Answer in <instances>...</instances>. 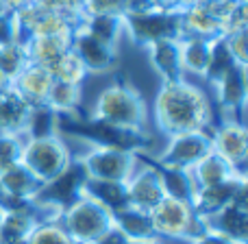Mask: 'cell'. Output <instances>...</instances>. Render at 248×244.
Wrapping results in <instances>:
<instances>
[{
	"label": "cell",
	"mask_w": 248,
	"mask_h": 244,
	"mask_svg": "<svg viewBox=\"0 0 248 244\" xmlns=\"http://www.w3.org/2000/svg\"><path fill=\"white\" fill-rule=\"evenodd\" d=\"M233 65H240V64H235L233 55L229 52L224 35H218V37L209 39V64H207V72H205L207 81L216 83L222 74H227Z\"/></svg>",
	"instance_id": "30"
},
{
	"label": "cell",
	"mask_w": 248,
	"mask_h": 244,
	"mask_svg": "<svg viewBox=\"0 0 248 244\" xmlns=\"http://www.w3.org/2000/svg\"><path fill=\"white\" fill-rule=\"evenodd\" d=\"M137 163L141 168L140 170L135 168L133 175L126 179V201L128 207H135V210L150 214V210L166 196V190H163L161 179H159L153 166L140 162V159H137Z\"/></svg>",
	"instance_id": "16"
},
{
	"label": "cell",
	"mask_w": 248,
	"mask_h": 244,
	"mask_svg": "<svg viewBox=\"0 0 248 244\" xmlns=\"http://www.w3.org/2000/svg\"><path fill=\"white\" fill-rule=\"evenodd\" d=\"M57 133L83 140L94 148H118L135 155L148 153L150 144H153L150 135L144 129H124L118 124L98 120L85 112L57 116Z\"/></svg>",
	"instance_id": "2"
},
{
	"label": "cell",
	"mask_w": 248,
	"mask_h": 244,
	"mask_svg": "<svg viewBox=\"0 0 248 244\" xmlns=\"http://www.w3.org/2000/svg\"><path fill=\"white\" fill-rule=\"evenodd\" d=\"M29 114H31V105L11 85H4L0 90V133L24 135Z\"/></svg>",
	"instance_id": "21"
},
{
	"label": "cell",
	"mask_w": 248,
	"mask_h": 244,
	"mask_svg": "<svg viewBox=\"0 0 248 244\" xmlns=\"http://www.w3.org/2000/svg\"><path fill=\"white\" fill-rule=\"evenodd\" d=\"M57 116L48 105H35L31 107L29 120H26V137H48V135H59L57 133Z\"/></svg>",
	"instance_id": "33"
},
{
	"label": "cell",
	"mask_w": 248,
	"mask_h": 244,
	"mask_svg": "<svg viewBox=\"0 0 248 244\" xmlns=\"http://www.w3.org/2000/svg\"><path fill=\"white\" fill-rule=\"evenodd\" d=\"M235 31H248V2L229 4L222 13V35L235 33Z\"/></svg>",
	"instance_id": "36"
},
{
	"label": "cell",
	"mask_w": 248,
	"mask_h": 244,
	"mask_svg": "<svg viewBox=\"0 0 248 244\" xmlns=\"http://www.w3.org/2000/svg\"><path fill=\"white\" fill-rule=\"evenodd\" d=\"M83 194L98 201L109 211H118L128 205L126 201V181H98V179H85L83 183Z\"/></svg>",
	"instance_id": "27"
},
{
	"label": "cell",
	"mask_w": 248,
	"mask_h": 244,
	"mask_svg": "<svg viewBox=\"0 0 248 244\" xmlns=\"http://www.w3.org/2000/svg\"><path fill=\"white\" fill-rule=\"evenodd\" d=\"M17 22V42L29 37H65L72 39L78 22L70 16L57 11H46L37 4H29L16 13Z\"/></svg>",
	"instance_id": "8"
},
{
	"label": "cell",
	"mask_w": 248,
	"mask_h": 244,
	"mask_svg": "<svg viewBox=\"0 0 248 244\" xmlns=\"http://www.w3.org/2000/svg\"><path fill=\"white\" fill-rule=\"evenodd\" d=\"M70 50L78 57L87 74H107L116 72L120 65V55H118V46L105 44L100 39L92 37L90 33L77 29L70 42Z\"/></svg>",
	"instance_id": "13"
},
{
	"label": "cell",
	"mask_w": 248,
	"mask_h": 244,
	"mask_svg": "<svg viewBox=\"0 0 248 244\" xmlns=\"http://www.w3.org/2000/svg\"><path fill=\"white\" fill-rule=\"evenodd\" d=\"M211 150V133L209 131H187L168 137V144L155 159L157 163L176 170H189Z\"/></svg>",
	"instance_id": "10"
},
{
	"label": "cell",
	"mask_w": 248,
	"mask_h": 244,
	"mask_svg": "<svg viewBox=\"0 0 248 244\" xmlns=\"http://www.w3.org/2000/svg\"><path fill=\"white\" fill-rule=\"evenodd\" d=\"M150 223L161 240H179L189 242L198 233L205 231V225L196 218L192 205L174 196H163L150 210Z\"/></svg>",
	"instance_id": "6"
},
{
	"label": "cell",
	"mask_w": 248,
	"mask_h": 244,
	"mask_svg": "<svg viewBox=\"0 0 248 244\" xmlns=\"http://www.w3.org/2000/svg\"><path fill=\"white\" fill-rule=\"evenodd\" d=\"M70 42L72 39H65V37H29L22 42V46H24L29 64L50 68L57 61V57L63 55L70 48Z\"/></svg>",
	"instance_id": "26"
},
{
	"label": "cell",
	"mask_w": 248,
	"mask_h": 244,
	"mask_svg": "<svg viewBox=\"0 0 248 244\" xmlns=\"http://www.w3.org/2000/svg\"><path fill=\"white\" fill-rule=\"evenodd\" d=\"M50 85H52V77L44 65H35V64H29L20 74L17 79L11 83V87L31 105H46V98H48V92H50Z\"/></svg>",
	"instance_id": "23"
},
{
	"label": "cell",
	"mask_w": 248,
	"mask_h": 244,
	"mask_svg": "<svg viewBox=\"0 0 248 244\" xmlns=\"http://www.w3.org/2000/svg\"><path fill=\"white\" fill-rule=\"evenodd\" d=\"M229 4L220 2H198L189 4L181 11V24H183V37L185 35H196V37L214 39L222 35V13Z\"/></svg>",
	"instance_id": "17"
},
{
	"label": "cell",
	"mask_w": 248,
	"mask_h": 244,
	"mask_svg": "<svg viewBox=\"0 0 248 244\" xmlns=\"http://www.w3.org/2000/svg\"><path fill=\"white\" fill-rule=\"evenodd\" d=\"M96 244H126V238H124L122 233H118L116 229H113L111 233H107V236H105L103 240L96 242Z\"/></svg>",
	"instance_id": "44"
},
{
	"label": "cell",
	"mask_w": 248,
	"mask_h": 244,
	"mask_svg": "<svg viewBox=\"0 0 248 244\" xmlns=\"http://www.w3.org/2000/svg\"><path fill=\"white\" fill-rule=\"evenodd\" d=\"M113 227L118 233H122L126 240H146V238H157L150 223V216L146 211H140L135 207H122L113 211Z\"/></svg>",
	"instance_id": "25"
},
{
	"label": "cell",
	"mask_w": 248,
	"mask_h": 244,
	"mask_svg": "<svg viewBox=\"0 0 248 244\" xmlns=\"http://www.w3.org/2000/svg\"><path fill=\"white\" fill-rule=\"evenodd\" d=\"M211 150L222 157L233 170L246 172L248 159V131L244 122L224 118L211 127Z\"/></svg>",
	"instance_id": "11"
},
{
	"label": "cell",
	"mask_w": 248,
	"mask_h": 244,
	"mask_svg": "<svg viewBox=\"0 0 248 244\" xmlns=\"http://www.w3.org/2000/svg\"><path fill=\"white\" fill-rule=\"evenodd\" d=\"M227 39L229 52L233 55L235 64L240 65H248V48H246V31H235V33L224 35Z\"/></svg>",
	"instance_id": "39"
},
{
	"label": "cell",
	"mask_w": 248,
	"mask_h": 244,
	"mask_svg": "<svg viewBox=\"0 0 248 244\" xmlns=\"http://www.w3.org/2000/svg\"><path fill=\"white\" fill-rule=\"evenodd\" d=\"M124 2L126 0H81V13L83 16H94V13H124Z\"/></svg>",
	"instance_id": "37"
},
{
	"label": "cell",
	"mask_w": 248,
	"mask_h": 244,
	"mask_svg": "<svg viewBox=\"0 0 248 244\" xmlns=\"http://www.w3.org/2000/svg\"><path fill=\"white\" fill-rule=\"evenodd\" d=\"M159 9L163 11H174V13H181L183 9H187L192 4V0H155Z\"/></svg>",
	"instance_id": "42"
},
{
	"label": "cell",
	"mask_w": 248,
	"mask_h": 244,
	"mask_svg": "<svg viewBox=\"0 0 248 244\" xmlns=\"http://www.w3.org/2000/svg\"><path fill=\"white\" fill-rule=\"evenodd\" d=\"M61 225L77 244H96L113 229V214L98 201L81 194L61 214Z\"/></svg>",
	"instance_id": "4"
},
{
	"label": "cell",
	"mask_w": 248,
	"mask_h": 244,
	"mask_svg": "<svg viewBox=\"0 0 248 244\" xmlns=\"http://www.w3.org/2000/svg\"><path fill=\"white\" fill-rule=\"evenodd\" d=\"M35 0H0V4H2L4 9H9V11H13V13H17V11H22L24 7H29V4H33Z\"/></svg>",
	"instance_id": "43"
},
{
	"label": "cell",
	"mask_w": 248,
	"mask_h": 244,
	"mask_svg": "<svg viewBox=\"0 0 248 244\" xmlns=\"http://www.w3.org/2000/svg\"><path fill=\"white\" fill-rule=\"evenodd\" d=\"M214 2H220V4H235V2H242V0H214Z\"/></svg>",
	"instance_id": "46"
},
{
	"label": "cell",
	"mask_w": 248,
	"mask_h": 244,
	"mask_svg": "<svg viewBox=\"0 0 248 244\" xmlns=\"http://www.w3.org/2000/svg\"><path fill=\"white\" fill-rule=\"evenodd\" d=\"M90 116L124 129H144L148 112H146V100L141 92L133 83L116 79L111 85L100 92Z\"/></svg>",
	"instance_id": "3"
},
{
	"label": "cell",
	"mask_w": 248,
	"mask_h": 244,
	"mask_svg": "<svg viewBox=\"0 0 248 244\" xmlns=\"http://www.w3.org/2000/svg\"><path fill=\"white\" fill-rule=\"evenodd\" d=\"M155 122L166 137L187 131H211L214 105L209 96L187 79L161 81L155 98Z\"/></svg>",
	"instance_id": "1"
},
{
	"label": "cell",
	"mask_w": 248,
	"mask_h": 244,
	"mask_svg": "<svg viewBox=\"0 0 248 244\" xmlns=\"http://www.w3.org/2000/svg\"><path fill=\"white\" fill-rule=\"evenodd\" d=\"M155 9H159L155 0H126L124 2V13H148Z\"/></svg>",
	"instance_id": "41"
},
{
	"label": "cell",
	"mask_w": 248,
	"mask_h": 244,
	"mask_svg": "<svg viewBox=\"0 0 248 244\" xmlns=\"http://www.w3.org/2000/svg\"><path fill=\"white\" fill-rule=\"evenodd\" d=\"M11 42H17L16 13L0 4V46H2V44H11Z\"/></svg>",
	"instance_id": "40"
},
{
	"label": "cell",
	"mask_w": 248,
	"mask_h": 244,
	"mask_svg": "<svg viewBox=\"0 0 248 244\" xmlns=\"http://www.w3.org/2000/svg\"><path fill=\"white\" fill-rule=\"evenodd\" d=\"M35 4L46 11H57V13H63V16H70L74 20H81V0H35ZM78 26V24H77Z\"/></svg>",
	"instance_id": "38"
},
{
	"label": "cell",
	"mask_w": 248,
	"mask_h": 244,
	"mask_svg": "<svg viewBox=\"0 0 248 244\" xmlns=\"http://www.w3.org/2000/svg\"><path fill=\"white\" fill-rule=\"evenodd\" d=\"M4 85H9V83H7V81H4V79H2V77H0V90H2V87H4Z\"/></svg>",
	"instance_id": "47"
},
{
	"label": "cell",
	"mask_w": 248,
	"mask_h": 244,
	"mask_svg": "<svg viewBox=\"0 0 248 244\" xmlns=\"http://www.w3.org/2000/svg\"><path fill=\"white\" fill-rule=\"evenodd\" d=\"M72 153L65 144L63 135H48V137H26L22 148L20 163L29 168L31 175L42 185L50 183L72 163Z\"/></svg>",
	"instance_id": "5"
},
{
	"label": "cell",
	"mask_w": 248,
	"mask_h": 244,
	"mask_svg": "<svg viewBox=\"0 0 248 244\" xmlns=\"http://www.w3.org/2000/svg\"><path fill=\"white\" fill-rule=\"evenodd\" d=\"M46 105L55 114H59V116L81 114V85H72V83H63V81H52Z\"/></svg>",
	"instance_id": "29"
},
{
	"label": "cell",
	"mask_w": 248,
	"mask_h": 244,
	"mask_svg": "<svg viewBox=\"0 0 248 244\" xmlns=\"http://www.w3.org/2000/svg\"><path fill=\"white\" fill-rule=\"evenodd\" d=\"M39 190H42V183L31 175L29 168L16 163L0 175V205L35 201Z\"/></svg>",
	"instance_id": "19"
},
{
	"label": "cell",
	"mask_w": 248,
	"mask_h": 244,
	"mask_svg": "<svg viewBox=\"0 0 248 244\" xmlns=\"http://www.w3.org/2000/svg\"><path fill=\"white\" fill-rule=\"evenodd\" d=\"M150 65L161 77V81H179L185 79L181 64V39H161L144 48Z\"/></svg>",
	"instance_id": "20"
},
{
	"label": "cell",
	"mask_w": 248,
	"mask_h": 244,
	"mask_svg": "<svg viewBox=\"0 0 248 244\" xmlns=\"http://www.w3.org/2000/svg\"><path fill=\"white\" fill-rule=\"evenodd\" d=\"M248 65H233L227 74L211 83L216 94V105L227 118L244 122L246 100H248Z\"/></svg>",
	"instance_id": "14"
},
{
	"label": "cell",
	"mask_w": 248,
	"mask_h": 244,
	"mask_svg": "<svg viewBox=\"0 0 248 244\" xmlns=\"http://www.w3.org/2000/svg\"><path fill=\"white\" fill-rule=\"evenodd\" d=\"M124 35L137 48H148L161 39H183L181 13L155 9L148 13H122Z\"/></svg>",
	"instance_id": "7"
},
{
	"label": "cell",
	"mask_w": 248,
	"mask_h": 244,
	"mask_svg": "<svg viewBox=\"0 0 248 244\" xmlns=\"http://www.w3.org/2000/svg\"><path fill=\"white\" fill-rule=\"evenodd\" d=\"M50 72L52 81H63V83H72V85H83V81L87 79V72L83 68V64L78 61V57L72 50H65L63 55L57 57V61L46 68Z\"/></svg>",
	"instance_id": "31"
},
{
	"label": "cell",
	"mask_w": 248,
	"mask_h": 244,
	"mask_svg": "<svg viewBox=\"0 0 248 244\" xmlns=\"http://www.w3.org/2000/svg\"><path fill=\"white\" fill-rule=\"evenodd\" d=\"M29 65L26 52L22 42H11V44H2L0 46V77L11 85L17 79V74Z\"/></svg>",
	"instance_id": "32"
},
{
	"label": "cell",
	"mask_w": 248,
	"mask_h": 244,
	"mask_svg": "<svg viewBox=\"0 0 248 244\" xmlns=\"http://www.w3.org/2000/svg\"><path fill=\"white\" fill-rule=\"evenodd\" d=\"M246 175H235L229 181L218 185H209V188L196 190L189 198V205H192L194 214L201 223H205L207 218H211L214 214H218L220 210H224L227 205H231L233 201H240L246 198Z\"/></svg>",
	"instance_id": "12"
},
{
	"label": "cell",
	"mask_w": 248,
	"mask_h": 244,
	"mask_svg": "<svg viewBox=\"0 0 248 244\" xmlns=\"http://www.w3.org/2000/svg\"><path fill=\"white\" fill-rule=\"evenodd\" d=\"M77 29L90 33L92 37L100 39L105 44L118 46L120 37L124 35V24H122V16L116 13H94V16H81Z\"/></svg>",
	"instance_id": "24"
},
{
	"label": "cell",
	"mask_w": 248,
	"mask_h": 244,
	"mask_svg": "<svg viewBox=\"0 0 248 244\" xmlns=\"http://www.w3.org/2000/svg\"><path fill=\"white\" fill-rule=\"evenodd\" d=\"M202 225H205V229L220 233V236H224L233 244H246L248 242V203H246V198L233 201L231 205H227L224 210H220L218 214L207 218Z\"/></svg>",
	"instance_id": "18"
},
{
	"label": "cell",
	"mask_w": 248,
	"mask_h": 244,
	"mask_svg": "<svg viewBox=\"0 0 248 244\" xmlns=\"http://www.w3.org/2000/svg\"><path fill=\"white\" fill-rule=\"evenodd\" d=\"M181 64H183V72L205 79L207 64H209V39L185 35L181 39Z\"/></svg>",
	"instance_id": "28"
},
{
	"label": "cell",
	"mask_w": 248,
	"mask_h": 244,
	"mask_svg": "<svg viewBox=\"0 0 248 244\" xmlns=\"http://www.w3.org/2000/svg\"><path fill=\"white\" fill-rule=\"evenodd\" d=\"M26 244H77V242L68 236L61 220L57 218V220H46V223L37 225L33 229V233L29 236Z\"/></svg>",
	"instance_id": "34"
},
{
	"label": "cell",
	"mask_w": 248,
	"mask_h": 244,
	"mask_svg": "<svg viewBox=\"0 0 248 244\" xmlns=\"http://www.w3.org/2000/svg\"><path fill=\"white\" fill-rule=\"evenodd\" d=\"M85 179H87V175H85V170H83V166L77 159H72V163H70L57 179L42 185V190H39V194L35 196V201L55 207V210H59L61 214H63L83 194V183H85Z\"/></svg>",
	"instance_id": "15"
},
{
	"label": "cell",
	"mask_w": 248,
	"mask_h": 244,
	"mask_svg": "<svg viewBox=\"0 0 248 244\" xmlns=\"http://www.w3.org/2000/svg\"><path fill=\"white\" fill-rule=\"evenodd\" d=\"M78 163L83 166L87 179L98 181H126L137 168V155L118 148H90L77 155Z\"/></svg>",
	"instance_id": "9"
},
{
	"label": "cell",
	"mask_w": 248,
	"mask_h": 244,
	"mask_svg": "<svg viewBox=\"0 0 248 244\" xmlns=\"http://www.w3.org/2000/svg\"><path fill=\"white\" fill-rule=\"evenodd\" d=\"M24 135H11V133H0V175L9 170L11 166L20 163L22 148H24Z\"/></svg>",
	"instance_id": "35"
},
{
	"label": "cell",
	"mask_w": 248,
	"mask_h": 244,
	"mask_svg": "<svg viewBox=\"0 0 248 244\" xmlns=\"http://www.w3.org/2000/svg\"><path fill=\"white\" fill-rule=\"evenodd\" d=\"M235 175H240V172L233 170V168L229 166L222 157H218L214 150H209L201 162L194 163V166L187 170L189 183H192V194L196 192V190L209 188V185L224 183V181H229ZM242 175H246V172H242Z\"/></svg>",
	"instance_id": "22"
},
{
	"label": "cell",
	"mask_w": 248,
	"mask_h": 244,
	"mask_svg": "<svg viewBox=\"0 0 248 244\" xmlns=\"http://www.w3.org/2000/svg\"><path fill=\"white\" fill-rule=\"evenodd\" d=\"M126 244H166L161 238H146V240H126Z\"/></svg>",
	"instance_id": "45"
}]
</instances>
